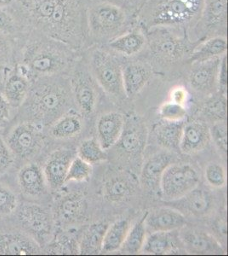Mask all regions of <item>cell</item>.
I'll use <instances>...</instances> for the list:
<instances>
[{"mask_svg":"<svg viewBox=\"0 0 228 256\" xmlns=\"http://www.w3.org/2000/svg\"><path fill=\"white\" fill-rule=\"evenodd\" d=\"M51 212L55 226L64 228L84 218L86 202L82 196L67 194L55 200Z\"/></svg>","mask_w":228,"mask_h":256,"instance_id":"e0dca14e","label":"cell"},{"mask_svg":"<svg viewBox=\"0 0 228 256\" xmlns=\"http://www.w3.org/2000/svg\"><path fill=\"white\" fill-rule=\"evenodd\" d=\"M0 32L17 38L26 32L9 8L0 9Z\"/></svg>","mask_w":228,"mask_h":256,"instance_id":"ab89813d","label":"cell"},{"mask_svg":"<svg viewBox=\"0 0 228 256\" xmlns=\"http://www.w3.org/2000/svg\"><path fill=\"white\" fill-rule=\"evenodd\" d=\"M43 254L38 242L7 220H0V254L35 256Z\"/></svg>","mask_w":228,"mask_h":256,"instance_id":"4fadbf2b","label":"cell"},{"mask_svg":"<svg viewBox=\"0 0 228 256\" xmlns=\"http://www.w3.org/2000/svg\"><path fill=\"white\" fill-rule=\"evenodd\" d=\"M227 55L223 56L220 62L219 73H218V90L220 92L226 94L228 84V70H227Z\"/></svg>","mask_w":228,"mask_h":256,"instance_id":"c3c4849f","label":"cell"},{"mask_svg":"<svg viewBox=\"0 0 228 256\" xmlns=\"http://www.w3.org/2000/svg\"><path fill=\"white\" fill-rule=\"evenodd\" d=\"M122 74L124 94L126 98H131L148 84L153 76V70L148 62L134 60L122 64Z\"/></svg>","mask_w":228,"mask_h":256,"instance_id":"ffe728a7","label":"cell"},{"mask_svg":"<svg viewBox=\"0 0 228 256\" xmlns=\"http://www.w3.org/2000/svg\"><path fill=\"white\" fill-rule=\"evenodd\" d=\"M211 140L223 154L228 152V126L226 120H217L210 128Z\"/></svg>","mask_w":228,"mask_h":256,"instance_id":"7bdbcfd3","label":"cell"},{"mask_svg":"<svg viewBox=\"0 0 228 256\" xmlns=\"http://www.w3.org/2000/svg\"><path fill=\"white\" fill-rule=\"evenodd\" d=\"M129 230L130 224L126 220H119L112 226H108L105 233L101 253L107 254L119 251Z\"/></svg>","mask_w":228,"mask_h":256,"instance_id":"836d02e7","label":"cell"},{"mask_svg":"<svg viewBox=\"0 0 228 256\" xmlns=\"http://www.w3.org/2000/svg\"><path fill=\"white\" fill-rule=\"evenodd\" d=\"M146 44V31L136 24L133 28L110 41L105 46L124 58H132L142 54Z\"/></svg>","mask_w":228,"mask_h":256,"instance_id":"44dd1931","label":"cell"},{"mask_svg":"<svg viewBox=\"0 0 228 256\" xmlns=\"http://www.w3.org/2000/svg\"><path fill=\"white\" fill-rule=\"evenodd\" d=\"M15 166V159L6 144L2 129H0V178Z\"/></svg>","mask_w":228,"mask_h":256,"instance_id":"bcb514c9","label":"cell"},{"mask_svg":"<svg viewBox=\"0 0 228 256\" xmlns=\"http://www.w3.org/2000/svg\"><path fill=\"white\" fill-rule=\"evenodd\" d=\"M205 178L209 186L216 189L223 188L227 183L225 168L219 163L211 162L208 164L205 168Z\"/></svg>","mask_w":228,"mask_h":256,"instance_id":"b9f144b4","label":"cell"},{"mask_svg":"<svg viewBox=\"0 0 228 256\" xmlns=\"http://www.w3.org/2000/svg\"><path fill=\"white\" fill-rule=\"evenodd\" d=\"M200 176L189 164H171L163 172L160 192L168 202L175 201L199 186Z\"/></svg>","mask_w":228,"mask_h":256,"instance_id":"8fae6325","label":"cell"},{"mask_svg":"<svg viewBox=\"0 0 228 256\" xmlns=\"http://www.w3.org/2000/svg\"><path fill=\"white\" fill-rule=\"evenodd\" d=\"M43 253L48 254H77L79 246L75 239L65 233H58L43 248Z\"/></svg>","mask_w":228,"mask_h":256,"instance_id":"8d00e7d4","label":"cell"},{"mask_svg":"<svg viewBox=\"0 0 228 256\" xmlns=\"http://www.w3.org/2000/svg\"><path fill=\"white\" fill-rule=\"evenodd\" d=\"M2 130L6 144L15 159V168L36 160L46 146V128L36 123L11 120Z\"/></svg>","mask_w":228,"mask_h":256,"instance_id":"52a82bcc","label":"cell"},{"mask_svg":"<svg viewBox=\"0 0 228 256\" xmlns=\"http://www.w3.org/2000/svg\"><path fill=\"white\" fill-rule=\"evenodd\" d=\"M73 102L69 77H41L32 82L25 102L12 120H27L48 128L68 113Z\"/></svg>","mask_w":228,"mask_h":256,"instance_id":"7a4b0ae2","label":"cell"},{"mask_svg":"<svg viewBox=\"0 0 228 256\" xmlns=\"http://www.w3.org/2000/svg\"><path fill=\"white\" fill-rule=\"evenodd\" d=\"M145 1H146V0H143V2H145Z\"/></svg>","mask_w":228,"mask_h":256,"instance_id":"db71d44e","label":"cell"},{"mask_svg":"<svg viewBox=\"0 0 228 256\" xmlns=\"http://www.w3.org/2000/svg\"><path fill=\"white\" fill-rule=\"evenodd\" d=\"M17 168L16 181L20 196L26 201H40L49 189L42 166L36 160H31L21 164Z\"/></svg>","mask_w":228,"mask_h":256,"instance_id":"5bb4252c","label":"cell"},{"mask_svg":"<svg viewBox=\"0 0 228 256\" xmlns=\"http://www.w3.org/2000/svg\"><path fill=\"white\" fill-rule=\"evenodd\" d=\"M228 40L227 36H214L201 41L195 46L191 53L188 64L207 61L210 59L222 58L227 55Z\"/></svg>","mask_w":228,"mask_h":256,"instance_id":"f1b7e54d","label":"cell"},{"mask_svg":"<svg viewBox=\"0 0 228 256\" xmlns=\"http://www.w3.org/2000/svg\"><path fill=\"white\" fill-rule=\"evenodd\" d=\"M80 58V56H79ZM75 62L69 77L72 98L78 110L84 116H90L95 111L98 102L96 82L84 64Z\"/></svg>","mask_w":228,"mask_h":256,"instance_id":"7c38bea8","label":"cell"},{"mask_svg":"<svg viewBox=\"0 0 228 256\" xmlns=\"http://www.w3.org/2000/svg\"><path fill=\"white\" fill-rule=\"evenodd\" d=\"M222 58L190 64L188 80L191 89L199 94H215L218 90V73Z\"/></svg>","mask_w":228,"mask_h":256,"instance_id":"9a60e30c","label":"cell"},{"mask_svg":"<svg viewBox=\"0 0 228 256\" xmlns=\"http://www.w3.org/2000/svg\"><path fill=\"white\" fill-rule=\"evenodd\" d=\"M182 247L178 230L157 232L146 238L141 252L153 256L177 254L182 251Z\"/></svg>","mask_w":228,"mask_h":256,"instance_id":"484cf974","label":"cell"},{"mask_svg":"<svg viewBox=\"0 0 228 256\" xmlns=\"http://www.w3.org/2000/svg\"><path fill=\"white\" fill-rule=\"evenodd\" d=\"M16 64L28 70L32 82L45 76L65 74L82 53L46 35L28 31L17 38Z\"/></svg>","mask_w":228,"mask_h":256,"instance_id":"3957f363","label":"cell"},{"mask_svg":"<svg viewBox=\"0 0 228 256\" xmlns=\"http://www.w3.org/2000/svg\"><path fill=\"white\" fill-rule=\"evenodd\" d=\"M205 0H146L136 13V22L145 31L168 28L189 34L200 20Z\"/></svg>","mask_w":228,"mask_h":256,"instance_id":"277c9868","label":"cell"},{"mask_svg":"<svg viewBox=\"0 0 228 256\" xmlns=\"http://www.w3.org/2000/svg\"><path fill=\"white\" fill-rule=\"evenodd\" d=\"M93 174L92 165L75 156L70 165L69 170L66 178V183L70 181L82 182L90 180Z\"/></svg>","mask_w":228,"mask_h":256,"instance_id":"60d3db41","label":"cell"},{"mask_svg":"<svg viewBox=\"0 0 228 256\" xmlns=\"http://www.w3.org/2000/svg\"><path fill=\"white\" fill-rule=\"evenodd\" d=\"M228 34V0H205L200 20L188 38L194 44Z\"/></svg>","mask_w":228,"mask_h":256,"instance_id":"30bf717a","label":"cell"},{"mask_svg":"<svg viewBox=\"0 0 228 256\" xmlns=\"http://www.w3.org/2000/svg\"><path fill=\"white\" fill-rule=\"evenodd\" d=\"M15 0H0V9H9L14 4Z\"/></svg>","mask_w":228,"mask_h":256,"instance_id":"816d5d0a","label":"cell"},{"mask_svg":"<svg viewBox=\"0 0 228 256\" xmlns=\"http://www.w3.org/2000/svg\"><path fill=\"white\" fill-rule=\"evenodd\" d=\"M83 52L90 73L105 92L119 101L125 98L119 56L105 46H92Z\"/></svg>","mask_w":228,"mask_h":256,"instance_id":"ba28073f","label":"cell"},{"mask_svg":"<svg viewBox=\"0 0 228 256\" xmlns=\"http://www.w3.org/2000/svg\"><path fill=\"white\" fill-rule=\"evenodd\" d=\"M108 2L115 4L129 12H133L135 14L137 13L141 6L143 4V0H107Z\"/></svg>","mask_w":228,"mask_h":256,"instance_id":"681fc988","label":"cell"},{"mask_svg":"<svg viewBox=\"0 0 228 256\" xmlns=\"http://www.w3.org/2000/svg\"><path fill=\"white\" fill-rule=\"evenodd\" d=\"M169 207L186 212L197 218L206 216L212 210V198L205 190L199 189L198 186L188 192V194L175 201L166 202Z\"/></svg>","mask_w":228,"mask_h":256,"instance_id":"7402d4cb","label":"cell"},{"mask_svg":"<svg viewBox=\"0 0 228 256\" xmlns=\"http://www.w3.org/2000/svg\"><path fill=\"white\" fill-rule=\"evenodd\" d=\"M108 224L98 222L88 227L81 239L79 254H101L105 233Z\"/></svg>","mask_w":228,"mask_h":256,"instance_id":"1f68e13d","label":"cell"},{"mask_svg":"<svg viewBox=\"0 0 228 256\" xmlns=\"http://www.w3.org/2000/svg\"><path fill=\"white\" fill-rule=\"evenodd\" d=\"M2 77H3V73H2V72H0V82L2 80Z\"/></svg>","mask_w":228,"mask_h":256,"instance_id":"f5cc1de1","label":"cell"},{"mask_svg":"<svg viewBox=\"0 0 228 256\" xmlns=\"http://www.w3.org/2000/svg\"><path fill=\"white\" fill-rule=\"evenodd\" d=\"M172 162V156L169 153H160L147 160L142 168L141 180L148 190L153 193L160 192V180L163 172Z\"/></svg>","mask_w":228,"mask_h":256,"instance_id":"83f0119b","label":"cell"},{"mask_svg":"<svg viewBox=\"0 0 228 256\" xmlns=\"http://www.w3.org/2000/svg\"><path fill=\"white\" fill-rule=\"evenodd\" d=\"M180 240L186 252L191 254H223L225 250L217 239L203 230L182 227Z\"/></svg>","mask_w":228,"mask_h":256,"instance_id":"d6986e66","label":"cell"},{"mask_svg":"<svg viewBox=\"0 0 228 256\" xmlns=\"http://www.w3.org/2000/svg\"><path fill=\"white\" fill-rule=\"evenodd\" d=\"M90 0H15L9 8L26 32L36 31L82 53L89 47Z\"/></svg>","mask_w":228,"mask_h":256,"instance_id":"6da1fadb","label":"cell"},{"mask_svg":"<svg viewBox=\"0 0 228 256\" xmlns=\"http://www.w3.org/2000/svg\"><path fill=\"white\" fill-rule=\"evenodd\" d=\"M147 129L137 118H130L124 122V130L118 143L119 148L130 158H136L144 150Z\"/></svg>","mask_w":228,"mask_h":256,"instance_id":"cb8c5ba5","label":"cell"},{"mask_svg":"<svg viewBox=\"0 0 228 256\" xmlns=\"http://www.w3.org/2000/svg\"><path fill=\"white\" fill-rule=\"evenodd\" d=\"M205 110L209 116L214 117L217 120H225L227 116L226 94L219 92L218 95H214L205 104Z\"/></svg>","mask_w":228,"mask_h":256,"instance_id":"ee69618b","label":"cell"},{"mask_svg":"<svg viewBox=\"0 0 228 256\" xmlns=\"http://www.w3.org/2000/svg\"><path fill=\"white\" fill-rule=\"evenodd\" d=\"M82 120L76 114H65L46 128L47 137L52 140H66L75 138L82 132Z\"/></svg>","mask_w":228,"mask_h":256,"instance_id":"f546056e","label":"cell"},{"mask_svg":"<svg viewBox=\"0 0 228 256\" xmlns=\"http://www.w3.org/2000/svg\"><path fill=\"white\" fill-rule=\"evenodd\" d=\"M20 198L14 190L0 182V220L9 218L17 208Z\"/></svg>","mask_w":228,"mask_h":256,"instance_id":"f35d334b","label":"cell"},{"mask_svg":"<svg viewBox=\"0 0 228 256\" xmlns=\"http://www.w3.org/2000/svg\"><path fill=\"white\" fill-rule=\"evenodd\" d=\"M32 82L13 67L3 73L0 92L13 110L20 108L26 100Z\"/></svg>","mask_w":228,"mask_h":256,"instance_id":"ac0fdd59","label":"cell"},{"mask_svg":"<svg viewBox=\"0 0 228 256\" xmlns=\"http://www.w3.org/2000/svg\"><path fill=\"white\" fill-rule=\"evenodd\" d=\"M78 156L90 165H95L107 160V156L101 148L98 140L95 138L84 140L78 147Z\"/></svg>","mask_w":228,"mask_h":256,"instance_id":"74e56055","label":"cell"},{"mask_svg":"<svg viewBox=\"0 0 228 256\" xmlns=\"http://www.w3.org/2000/svg\"><path fill=\"white\" fill-rule=\"evenodd\" d=\"M147 214L148 212L133 226L130 228L126 238L124 239V244L119 250L123 254H136L142 251L147 238V229L145 226V220Z\"/></svg>","mask_w":228,"mask_h":256,"instance_id":"e575fe53","label":"cell"},{"mask_svg":"<svg viewBox=\"0 0 228 256\" xmlns=\"http://www.w3.org/2000/svg\"><path fill=\"white\" fill-rule=\"evenodd\" d=\"M6 220L34 239L42 250L55 235V224L51 210L36 202L20 198L17 208Z\"/></svg>","mask_w":228,"mask_h":256,"instance_id":"9c48e42d","label":"cell"},{"mask_svg":"<svg viewBox=\"0 0 228 256\" xmlns=\"http://www.w3.org/2000/svg\"><path fill=\"white\" fill-rule=\"evenodd\" d=\"M211 141L210 128L205 122L194 120L185 124L182 129L179 150L182 154H195L203 152Z\"/></svg>","mask_w":228,"mask_h":256,"instance_id":"603a6c76","label":"cell"},{"mask_svg":"<svg viewBox=\"0 0 228 256\" xmlns=\"http://www.w3.org/2000/svg\"><path fill=\"white\" fill-rule=\"evenodd\" d=\"M13 108L0 92V129H3L11 122Z\"/></svg>","mask_w":228,"mask_h":256,"instance_id":"7dc6e473","label":"cell"},{"mask_svg":"<svg viewBox=\"0 0 228 256\" xmlns=\"http://www.w3.org/2000/svg\"><path fill=\"white\" fill-rule=\"evenodd\" d=\"M17 38L0 32V72L2 73L16 64Z\"/></svg>","mask_w":228,"mask_h":256,"instance_id":"d590c367","label":"cell"},{"mask_svg":"<svg viewBox=\"0 0 228 256\" xmlns=\"http://www.w3.org/2000/svg\"><path fill=\"white\" fill-rule=\"evenodd\" d=\"M75 156L73 150L63 148L55 150L48 156L42 168L49 189L58 190L66 184L70 165Z\"/></svg>","mask_w":228,"mask_h":256,"instance_id":"2e32d148","label":"cell"},{"mask_svg":"<svg viewBox=\"0 0 228 256\" xmlns=\"http://www.w3.org/2000/svg\"><path fill=\"white\" fill-rule=\"evenodd\" d=\"M184 125V120H163L162 122L158 123L153 129L158 144L167 150L178 152Z\"/></svg>","mask_w":228,"mask_h":256,"instance_id":"4dcf8cb0","label":"cell"},{"mask_svg":"<svg viewBox=\"0 0 228 256\" xmlns=\"http://www.w3.org/2000/svg\"><path fill=\"white\" fill-rule=\"evenodd\" d=\"M135 190V184L129 176L112 178L104 186V196L111 202H121L130 198Z\"/></svg>","mask_w":228,"mask_h":256,"instance_id":"d6a6232c","label":"cell"},{"mask_svg":"<svg viewBox=\"0 0 228 256\" xmlns=\"http://www.w3.org/2000/svg\"><path fill=\"white\" fill-rule=\"evenodd\" d=\"M187 224L183 214L172 208H160L148 212L145 226L152 232L179 230Z\"/></svg>","mask_w":228,"mask_h":256,"instance_id":"d4e9b609","label":"cell"},{"mask_svg":"<svg viewBox=\"0 0 228 256\" xmlns=\"http://www.w3.org/2000/svg\"><path fill=\"white\" fill-rule=\"evenodd\" d=\"M124 116L117 112L105 114L96 125L98 142L101 148L107 150L117 144L124 130Z\"/></svg>","mask_w":228,"mask_h":256,"instance_id":"4316f807","label":"cell"},{"mask_svg":"<svg viewBox=\"0 0 228 256\" xmlns=\"http://www.w3.org/2000/svg\"><path fill=\"white\" fill-rule=\"evenodd\" d=\"M146 52L148 58L156 64L169 66L188 62L197 44L180 30L168 28H154L146 31Z\"/></svg>","mask_w":228,"mask_h":256,"instance_id":"8992f818","label":"cell"},{"mask_svg":"<svg viewBox=\"0 0 228 256\" xmlns=\"http://www.w3.org/2000/svg\"><path fill=\"white\" fill-rule=\"evenodd\" d=\"M171 102H176V104L184 106V104L188 100V92L184 88H176L171 92Z\"/></svg>","mask_w":228,"mask_h":256,"instance_id":"f907efd6","label":"cell"},{"mask_svg":"<svg viewBox=\"0 0 228 256\" xmlns=\"http://www.w3.org/2000/svg\"><path fill=\"white\" fill-rule=\"evenodd\" d=\"M159 116L163 120L182 122L187 116V110L183 105L171 101L162 105L159 108Z\"/></svg>","mask_w":228,"mask_h":256,"instance_id":"f6af8a7d","label":"cell"},{"mask_svg":"<svg viewBox=\"0 0 228 256\" xmlns=\"http://www.w3.org/2000/svg\"><path fill=\"white\" fill-rule=\"evenodd\" d=\"M136 24L133 12L107 0H90L87 10L89 47L106 46Z\"/></svg>","mask_w":228,"mask_h":256,"instance_id":"5b68a950","label":"cell"}]
</instances>
